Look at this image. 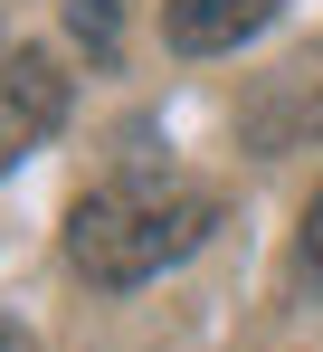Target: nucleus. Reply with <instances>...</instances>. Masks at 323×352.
<instances>
[{
  "mask_svg": "<svg viewBox=\"0 0 323 352\" xmlns=\"http://www.w3.org/2000/svg\"><path fill=\"white\" fill-rule=\"evenodd\" d=\"M0 352H38V343H29V333H19V324H0Z\"/></svg>",
  "mask_w": 323,
  "mask_h": 352,
  "instance_id": "6",
  "label": "nucleus"
},
{
  "mask_svg": "<svg viewBox=\"0 0 323 352\" xmlns=\"http://www.w3.org/2000/svg\"><path fill=\"white\" fill-rule=\"evenodd\" d=\"M295 276H304V295H323V190L304 200V229H295Z\"/></svg>",
  "mask_w": 323,
  "mask_h": 352,
  "instance_id": "5",
  "label": "nucleus"
},
{
  "mask_svg": "<svg viewBox=\"0 0 323 352\" xmlns=\"http://www.w3.org/2000/svg\"><path fill=\"white\" fill-rule=\"evenodd\" d=\"M285 0H171V19H162V38L181 48V58H210V48H238V38H257Z\"/></svg>",
  "mask_w": 323,
  "mask_h": 352,
  "instance_id": "3",
  "label": "nucleus"
},
{
  "mask_svg": "<svg viewBox=\"0 0 323 352\" xmlns=\"http://www.w3.org/2000/svg\"><path fill=\"white\" fill-rule=\"evenodd\" d=\"M57 124H67V67L48 48H10V67H0V172L29 162Z\"/></svg>",
  "mask_w": 323,
  "mask_h": 352,
  "instance_id": "2",
  "label": "nucleus"
},
{
  "mask_svg": "<svg viewBox=\"0 0 323 352\" xmlns=\"http://www.w3.org/2000/svg\"><path fill=\"white\" fill-rule=\"evenodd\" d=\"M219 229V210L200 190H153V181H114V190H86L67 210V257L86 286H143L162 267H181L200 238Z\"/></svg>",
  "mask_w": 323,
  "mask_h": 352,
  "instance_id": "1",
  "label": "nucleus"
},
{
  "mask_svg": "<svg viewBox=\"0 0 323 352\" xmlns=\"http://www.w3.org/2000/svg\"><path fill=\"white\" fill-rule=\"evenodd\" d=\"M67 29H76L96 58H114V29H124V10H114V0H67Z\"/></svg>",
  "mask_w": 323,
  "mask_h": 352,
  "instance_id": "4",
  "label": "nucleus"
}]
</instances>
